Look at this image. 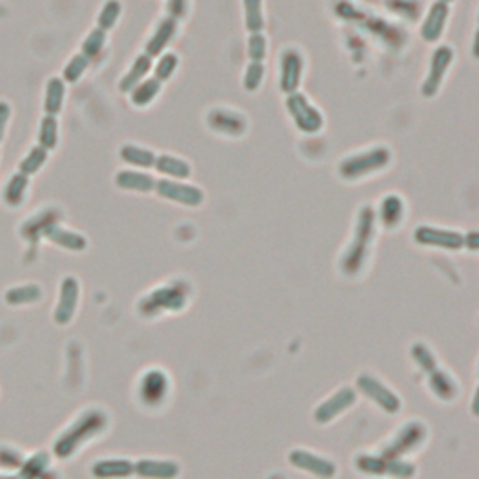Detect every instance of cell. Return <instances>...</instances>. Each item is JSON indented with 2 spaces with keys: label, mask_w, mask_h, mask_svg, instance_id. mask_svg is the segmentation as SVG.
Returning a JSON list of instances; mask_svg holds the SVG:
<instances>
[{
  "label": "cell",
  "mask_w": 479,
  "mask_h": 479,
  "mask_svg": "<svg viewBox=\"0 0 479 479\" xmlns=\"http://www.w3.org/2000/svg\"><path fill=\"white\" fill-rule=\"evenodd\" d=\"M287 109H289L290 116L294 119V124L298 126L299 131H304V133H316L324 124L322 114L307 101L304 94H289Z\"/></svg>",
  "instance_id": "cell-1"
},
{
  "label": "cell",
  "mask_w": 479,
  "mask_h": 479,
  "mask_svg": "<svg viewBox=\"0 0 479 479\" xmlns=\"http://www.w3.org/2000/svg\"><path fill=\"white\" fill-rule=\"evenodd\" d=\"M387 161H390V152L386 148H375L343 161L341 163V172L346 178H354V176H361L365 172H371V170L387 165Z\"/></svg>",
  "instance_id": "cell-2"
},
{
  "label": "cell",
  "mask_w": 479,
  "mask_h": 479,
  "mask_svg": "<svg viewBox=\"0 0 479 479\" xmlns=\"http://www.w3.org/2000/svg\"><path fill=\"white\" fill-rule=\"evenodd\" d=\"M451 60H453V49L451 47L442 45L434 51L433 60H431V70H429L427 79H425V83L422 87V94L425 98H433L434 94L438 92V88L442 84L444 75L448 72Z\"/></svg>",
  "instance_id": "cell-3"
},
{
  "label": "cell",
  "mask_w": 479,
  "mask_h": 479,
  "mask_svg": "<svg viewBox=\"0 0 479 479\" xmlns=\"http://www.w3.org/2000/svg\"><path fill=\"white\" fill-rule=\"evenodd\" d=\"M155 191L161 197H165V199L182 202V204H187V207H199L202 202V191L193 186H187V184L160 180L155 182Z\"/></svg>",
  "instance_id": "cell-4"
},
{
  "label": "cell",
  "mask_w": 479,
  "mask_h": 479,
  "mask_svg": "<svg viewBox=\"0 0 479 479\" xmlns=\"http://www.w3.org/2000/svg\"><path fill=\"white\" fill-rule=\"evenodd\" d=\"M302 57L296 49H287L281 55V90L285 94H294L298 90L299 79H302Z\"/></svg>",
  "instance_id": "cell-5"
},
{
  "label": "cell",
  "mask_w": 479,
  "mask_h": 479,
  "mask_svg": "<svg viewBox=\"0 0 479 479\" xmlns=\"http://www.w3.org/2000/svg\"><path fill=\"white\" fill-rule=\"evenodd\" d=\"M449 16V6L442 0H436L433 6H431V11H429L427 19L422 26V38L425 42H436L438 38L442 36L444 26L448 21Z\"/></svg>",
  "instance_id": "cell-6"
},
{
  "label": "cell",
  "mask_w": 479,
  "mask_h": 479,
  "mask_svg": "<svg viewBox=\"0 0 479 479\" xmlns=\"http://www.w3.org/2000/svg\"><path fill=\"white\" fill-rule=\"evenodd\" d=\"M176 28H178V23L172 17H165V19H161L158 28L154 31V34L150 36V40L146 42V55L148 57H158L163 53L167 45L170 43V40L175 38Z\"/></svg>",
  "instance_id": "cell-7"
},
{
  "label": "cell",
  "mask_w": 479,
  "mask_h": 479,
  "mask_svg": "<svg viewBox=\"0 0 479 479\" xmlns=\"http://www.w3.org/2000/svg\"><path fill=\"white\" fill-rule=\"evenodd\" d=\"M64 96H66V87H64L62 79H49V83H47L45 88V99H43V111H45V114L57 116L62 111Z\"/></svg>",
  "instance_id": "cell-8"
},
{
  "label": "cell",
  "mask_w": 479,
  "mask_h": 479,
  "mask_svg": "<svg viewBox=\"0 0 479 479\" xmlns=\"http://www.w3.org/2000/svg\"><path fill=\"white\" fill-rule=\"evenodd\" d=\"M150 66H152V57H148L146 53L139 55L135 58V62L131 64V67H129V72L124 75V79L120 81V90L122 92H131L143 81L146 73L150 72Z\"/></svg>",
  "instance_id": "cell-9"
},
{
  "label": "cell",
  "mask_w": 479,
  "mask_h": 479,
  "mask_svg": "<svg viewBox=\"0 0 479 479\" xmlns=\"http://www.w3.org/2000/svg\"><path fill=\"white\" fill-rule=\"evenodd\" d=\"M116 186L124 187V189L135 191H152L155 189V180L150 175L143 172H135V170H122L116 175Z\"/></svg>",
  "instance_id": "cell-10"
},
{
  "label": "cell",
  "mask_w": 479,
  "mask_h": 479,
  "mask_svg": "<svg viewBox=\"0 0 479 479\" xmlns=\"http://www.w3.org/2000/svg\"><path fill=\"white\" fill-rule=\"evenodd\" d=\"M120 158L129 163V165L143 167V169H148V167L155 165V158L158 155L148 148H141V146L135 145H126L120 148Z\"/></svg>",
  "instance_id": "cell-11"
},
{
  "label": "cell",
  "mask_w": 479,
  "mask_h": 479,
  "mask_svg": "<svg viewBox=\"0 0 479 479\" xmlns=\"http://www.w3.org/2000/svg\"><path fill=\"white\" fill-rule=\"evenodd\" d=\"M160 90L161 81H158L155 77L141 81V83L131 90V104H133L135 107H146L150 101H154V98L160 94Z\"/></svg>",
  "instance_id": "cell-12"
},
{
  "label": "cell",
  "mask_w": 479,
  "mask_h": 479,
  "mask_svg": "<svg viewBox=\"0 0 479 479\" xmlns=\"http://www.w3.org/2000/svg\"><path fill=\"white\" fill-rule=\"evenodd\" d=\"M154 167L163 175L175 176V178H180V180L191 175L189 163H186L184 160H178V158H172V155H158Z\"/></svg>",
  "instance_id": "cell-13"
},
{
  "label": "cell",
  "mask_w": 479,
  "mask_h": 479,
  "mask_svg": "<svg viewBox=\"0 0 479 479\" xmlns=\"http://www.w3.org/2000/svg\"><path fill=\"white\" fill-rule=\"evenodd\" d=\"M26 187H28V176L23 175V172H17V175L11 176L4 189L6 202L10 207H19L23 202V197H25Z\"/></svg>",
  "instance_id": "cell-14"
},
{
  "label": "cell",
  "mask_w": 479,
  "mask_h": 479,
  "mask_svg": "<svg viewBox=\"0 0 479 479\" xmlns=\"http://www.w3.org/2000/svg\"><path fill=\"white\" fill-rule=\"evenodd\" d=\"M246 10V26L251 34H260L264 28L263 0H243Z\"/></svg>",
  "instance_id": "cell-15"
},
{
  "label": "cell",
  "mask_w": 479,
  "mask_h": 479,
  "mask_svg": "<svg viewBox=\"0 0 479 479\" xmlns=\"http://www.w3.org/2000/svg\"><path fill=\"white\" fill-rule=\"evenodd\" d=\"M38 141H40V146H43L45 150L57 148V145H58L57 116H51V114H45V116H43L42 126H40V135H38Z\"/></svg>",
  "instance_id": "cell-16"
},
{
  "label": "cell",
  "mask_w": 479,
  "mask_h": 479,
  "mask_svg": "<svg viewBox=\"0 0 479 479\" xmlns=\"http://www.w3.org/2000/svg\"><path fill=\"white\" fill-rule=\"evenodd\" d=\"M45 161H47V150L43 148V146H34V148H31V152L26 154L25 160L21 161L19 172H23V175L26 176L34 175V172H38V170L42 169Z\"/></svg>",
  "instance_id": "cell-17"
},
{
  "label": "cell",
  "mask_w": 479,
  "mask_h": 479,
  "mask_svg": "<svg viewBox=\"0 0 479 479\" xmlns=\"http://www.w3.org/2000/svg\"><path fill=\"white\" fill-rule=\"evenodd\" d=\"M120 13H122V4H120L119 0H109L107 4L101 8L98 16V28L101 31H111L116 21H119Z\"/></svg>",
  "instance_id": "cell-18"
},
{
  "label": "cell",
  "mask_w": 479,
  "mask_h": 479,
  "mask_svg": "<svg viewBox=\"0 0 479 479\" xmlns=\"http://www.w3.org/2000/svg\"><path fill=\"white\" fill-rule=\"evenodd\" d=\"M105 42H107V32L101 31V28H96V31H92L84 38L83 55L92 60V58H96L101 53Z\"/></svg>",
  "instance_id": "cell-19"
},
{
  "label": "cell",
  "mask_w": 479,
  "mask_h": 479,
  "mask_svg": "<svg viewBox=\"0 0 479 479\" xmlns=\"http://www.w3.org/2000/svg\"><path fill=\"white\" fill-rule=\"evenodd\" d=\"M88 64H90V58L84 57L83 53H81V55H75V57L67 62V66L64 67V81H67V83H77L79 79L83 77V73L87 72Z\"/></svg>",
  "instance_id": "cell-20"
},
{
  "label": "cell",
  "mask_w": 479,
  "mask_h": 479,
  "mask_svg": "<svg viewBox=\"0 0 479 479\" xmlns=\"http://www.w3.org/2000/svg\"><path fill=\"white\" fill-rule=\"evenodd\" d=\"M176 67H178V57L172 55V53H167V55L161 57L158 66H155V79L161 81V83H163V81H169Z\"/></svg>",
  "instance_id": "cell-21"
},
{
  "label": "cell",
  "mask_w": 479,
  "mask_h": 479,
  "mask_svg": "<svg viewBox=\"0 0 479 479\" xmlns=\"http://www.w3.org/2000/svg\"><path fill=\"white\" fill-rule=\"evenodd\" d=\"M248 53L249 58H251V62L263 64V60L266 58V38L263 36V32H260V34H251V38H249Z\"/></svg>",
  "instance_id": "cell-22"
},
{
  "label": "cell",
  "mask_w": 479,
  "mask_h": 479,
  "mask_svg": "<svg viewBox=\"0 0 479 479\" xmlns=\"http://www.w3.org/2000/svg\"><path fill=\"white\" fill-rule=\"evenodd\" d=\"M263 77H264L263 64L258 62L249 64L248 70H246V77H243V87H246V90L255 92V90L260 87V83H263Z\"/></svg>",
  "instance_id": "cell-23"
},
{
  "label": "cell",
  "mask_w": 479,
  "mask_h": 479,
  "mask_svg": "<svg viewBox=\"0 0 479 479\" xmlns=\"http://www.w3.org/2000/svg\"><path fill=\"white\" fill-rule=\"evenodd\" d=\"M167 8H169V17L172 19H180V17L186 16L187 11V0H169L167 2Z\"/></svg>",
  "instance_id": "cell-24"
},
{
  "label": "cell",
  "mask_w": 479,
  "mask_h": 479,
  "mask_svg": "<svg viewBox=\"0 0 479 479\" xmlns=\"http://www.w3.org/2000/svg\"><path fill=\"white\" fill-rule=\"evenodd\" d=\"M11 109L6 101H0V141L4 139L6 126H8V120H10Z\"/></svg>",
  "instance_id": "cell-25"
},
{
  "label": "cell",
  "mask_w": 479,
  "mask_h": 479,
  "mask_svg": "<svg viewBox=\"0 0 479 479\" xmlns=\"http://www.w3.org/2000/svg\"><path fill=\"white\" fill-rule=\"evenodd\" d=\"M472 53H474V57L479 60V31L475 32V36H474V45H472Z\"/></svg>",
  "instance_id": "cell-26"
},
{
  "label": "cell",
  "mask_w": 479,
  "mask_h": 479,
  "mask_svg": "<svg viewBox=\"0 0 479 479\" xmlns=\"http://www.w3.org/2000/svg\"><path fill=\"white\" fill-rule=\"evenodd\" d=\"M442 2H446V4H449V2H451V0H442Z\"/></svg>",
  "instance_id": "cell-27"
}]
</instances>
